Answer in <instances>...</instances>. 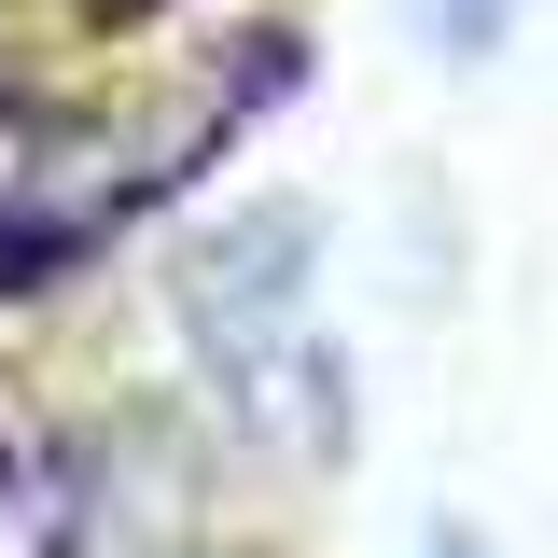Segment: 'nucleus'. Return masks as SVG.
Returning a JSON list of instances; mask_svg holds the SVG:
<instances>
[{"label":"nucleus","mask_w":558,"mask_h":558,"mask_svg":"<svg viewBox=\"0 0 558 558\" xmlns=\"http://www.w3.org/2000/svg\"><path fill=\"white\" fill-rule=\"evenodd\" d=\"M502 14H517V0H433V28H447V57H488V43H502Z\"/></svg>","instance_id":"nucleus-1"},{"label":"nucleus","mask_w":558,"mask_h":558,"mask_svg":"<svg viewBox=\"0 0 558 558\" xmlns=\"http://www.w3.org/2000/svg\"><path fill=\"white\" fill-rule=\"evenodd\" d=\"M433 558H475V545H433Z\"/></svg>","instance_id":"nucleus-2"}]
</instances>
